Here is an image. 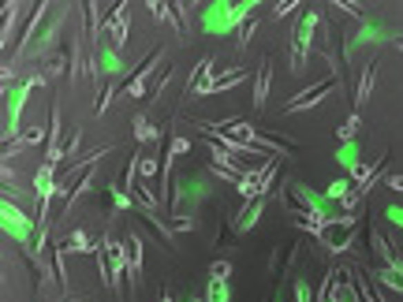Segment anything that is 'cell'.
Here are the masks:
<instances>
[{"label": "cell", "mask_w": 403, "mask_h": 302, "mask_svg": "<svg viewBox=\"0 0 403 302\" xmlns=\"http://www.w3.org/2000/svg\"><path fill=\"white\" fill-rule=\"evenodd\" d=\"M254 4H258V0H239V4H224V0H217V4H206V12L198 15V26L206 34H232L235 26L250 23Z\"/></svg>", "instance_id": "1"}, {"label": "cell", "mask_w": 403, "mask_h": 302, "mask_svg": "<svg viewBox=\"0 0 403 302\" xmlns=\"http://www.w3.org/2000/svg\"><path fill=\"white\" fill-rule=\"evenodd\" d=\"M355 224H359V213H328L325 221L314 228V239L325 243L333 254H344L347 246H351Z\"/></svg>", "instance_id": "2"}, {"label": "cell", "mask_w": 403, "mask_h": 302, "mask_svg": "<svg viewBox=\"0 0 403 302\" xmlns=\"http://www.w3.org/2000/svg\"><path fill=\"white\" fill-rule=\"evenodd\" d=\"M280 157L284 153H269L258 168L254 172H246V176L235 183V190L243 194V201H258V198H265V190H269V183L277 179V168H280Z\"/></svg>", "instance_id": "3"}, {"label": "cell", "mask_w": 403, "mask_h": 302, "mask_svg": "<svg viewBox=\"0 0 403 302\" xmlns=\"http://www.w3.org/2000/svg\"><path fill=\"white\" fill-rule=\"evenodd\" d=\"M322 26V12H306L302 23L295 26V41H291V71H302L310 60V45H314V30Z\"/></svg>", "instance_id": "4"}, {"label": "cell", "mask_w": 403, "mask_h": 302, "mask_svg": "<svg viewBox=\"0 0 403 302\" xmlns=\"http://www.w3.org/2000/svg\"><path fill=\"white\" fill-rule=\"evenodd\" d=\"M209 194L206 176H195V172H183L176 179V190H172V209L176 213H187V205H198L202 198Z\"/></svg>", "instance_id": "5"}, {"label": "cell", "mask_w": 403, "mask_h": 302, "mask_svg": "<svg viewBox=\"0 0 403 302\" xmlns=\"http://www.w3.org/2000/svg\"><path fill=\"white\" fill-rule=\"evenodd\" d=\"M45 79L41 71L38 75H30L26 82H19V86H15V94L8 97V131H4V142H12L15 139V131H19V120H23V105H26V97H30V90H38V86H45Z\"/></svg>", "instance_id": "6"}, {"label": "cell", "mask_w": 403, "mask_h": 302, "mask_svg": "<svg viewBox=\"0 0 403 302\" xmlns=\"http://www.w3.org/2000/svg\"><path fill=\"white\" fill-rule=\"evenodd\" d=\"M0 224H4V232L12 235L19 246H30V232H34V224H30V217L23 213V209H15L12 201H4V209H0Z\"/></svg>", "instance_id": "7"}, {"label": "cell", "mask_w": 403, "mask_h": 302, "mask_svg": "<svg viewBox=\"0 0 403 302\" xmlns=\"http://www.w3.org/2000/svg\"><path fill=\"white\" fill-rule=\"evenodd\" d=\"M336 86V75H328V79H322V82H314V86H306L302 94H295L284 105V112H306V108H314V105H322V101L328 97V90Z\"/></svg>", "instance_id": "8"}, {"label": "cell", "mask_w": 403, "mask_h": 302, "mask_svg": "<svg viewBox=\"0 0 403 302\" xmlns=\"http://www.w3.org/2000/svg\"><path fill=\"white\" fill-rule=\"evenodd\" d=\"M105 34H108V45L112 49H120V45L127 41V34H131V4H116V12H112V19L105 23Z\"/></svg>", "instance_id": "9"}, {"label": "cell", "mask_w": 403, "mask_h": 302, "mask_svg": "<svg viewBox=\"0 0 403 302\" xmlns=\"http://www.w3.org/2000/svg\"><path fill=\"white\" fill-rule=\"evenodd\" d=\"M213 68H217V60H213V57H202V60H198L195 75H190V82H187V97H209V82H213Z\"/></svg>", "instance_id": "10"}, {"label": "cell", "mask_w": 403, "mask_h": 302, "mask_svg": "<svg viewBox=\"0 0 403 302\" xmlns=\"http://www.w3.org/2000/svg\"><path fill=\"white\" fill-rule=\"evenodd\" d=\"M45 139V123H30L26 131H19L12 142H4V161H12L19 150H30V145H38Z\"/></svg>", "instance_id": "11"}, {"label": "cell", "mask_w": 403, "mask_h": 302, "mask_svg": "<svg viewBox=\"0 0 403 302\" xmlns=\"http://www.w3.org/2000/svg\"><path fill=\"white\" fill-rule=\"evenodd\" d=\"M124 258H127V276L139 283V272H142V235L135 232V228L124 235Z\"/></svg>", "instance_id": "12"}, {"label": "cell", "mask_w": 403, "mask_h": 302, "mask_svg": "<svg viewBox=\"0 0 403 302\" xmlns=\"http://www.w3.org/2000/svg\"><path fill=\"white\" fill-rule=\"evenodd\" d=\"M57 250L60 254H71V250H75V254H97V243H90V235L82 232V228H75V232H68L57 243Z\"/></svg>", "instance_id": "13"}, {"label": "cell", "mask_w": 403, "mask_h": 302, "mask_svg": "<svg viewBox=\"0 0 403 302\" xmlns=\"http://www.w3.org/2000/svg\"><path fill=\"white\" fill-rule=\"evenodd\" d=\"M262 213H265V198H258V201H246V205L239 209V217L232 221V228H235V232H250V228L262 221Z\"/></svg>", "instance_id": "14"}, {"label": "cell", "mask_w": 403, "mask_h": 302, "mask_svg": "<svg viewBox=\"0 0 403 302\" xmlns=\"http://www.w3.org/2000/svg\"><path fill=\"white\" fill-rule=\"evenodd\" d=\"M370 41H389V30H384V26H377V23H362V30L344 45V52H355L359 45H370Z\"/></svg>", "instance_id": "15"}, {"label": "cell", "mask_w": 403, "mask_h": 302, "mask_svg": "<svg viewBox=\"0 0 403 302\" xmlns=\"http://www.w3.org/2000/svg\"><path fill=\"white\" fill-rule=\"evenodd\" d=\"M373 82H377V60H370L362 68L359 90H355V108H366V101H370V94H373Z\"/></svg>", "instance_id": "16"}, {"label": "cell", "mask_w": 403, "mask_h": 302, "mask_svg": "<svg viewBox=\"0 0 403 302\" xmlns=\"http://www.w3.org/2000/svg\"><path fill=\"white\" fill-rule=\"evenodd\" d=\"M97 71H105V75H124V57H120V49H112V45H101V49H97Z\"/></svg>", "instance_id": "17"}, {"label": "cell", "mask_w": 403, "mask_h": 302, "mask_svg": "<svg viewBox=\"0 0 403 302\" xmlns=\"http://www.w3.org/2000/svg\"><path fill=\"white\" fill-rule=\"evenodd\" d=\"M269 86H273V63H269V60H262L258 82H254V108H262V105H265V97H269Z\"/></svg>", "instance_id": "18"}, {"label": "cell", "mask_w": 403, "mask_h": 302, "mask_svg": "<svg viewBox=\"0 0 403 302\" xmlns=\"http://www.w3.org/2000/svg\"><path fill=\"white\" fill-rule=\"evenodd\" d=\"M135 139H139L142 145H150V153L161 145V134H157V127H153L146 116H135Z\"/></svg>", "instance_id": "19"}, {"label": "cell", "mask_w": 403, "mask_h": 302, "mask_svg": "<svg viewBox=\"0 0 403 302\" xmlns=\"http://www.w3.org/2000/svg\"><path fill=\"white\" fill-rule=\"evenodd\" d=\"M243 79H246V68H235V71H228V75H213V82H209V94H221V90H232V86H239Z\"/></svg>", "instance_id": "20"}, {"label": "cell", "mask_w": 403, "mask_h": 302, "mask_svg": "<svg viewBox=\"0 0 403 302\" xmlns=\"http://www.w3.org/2000/svg\"><path fill=\"white\" fill-rule=\"evenodd\" d=\"M336 161L344 164V172H355L359 168V142H340V150H336Z\"/></svg>", "instance_id": "21"}, {"label": "cell", "mask_w": 403, "mask_h": 302, "mask_svg": "<svg viewBox=\"0 0 403 302\" xmlns=\"http://www.w3.org/2000/svg\"><path fill=\"white\" fill-rule=\"evenodd\" d=\"M351 190H355V179H336V183H328L322 194H325V201H344Z\"/></svg>", "instance_id": "22"}, {"label": "cell", "mask_w": 403, "mask_h": 302, "mask_svg": "<svg viewBox=\"0 0 403 302\" xmlns=\"http://www.w3.org/2000/svg\"><path fill=\"white\" fill-rule=\"evenodd\" d=\"M19 12H23V4H4V34H0V45H12V26L15 19H19Z\"/></svg>", "instance_id": "23"}, {"label": "cell", "mask_w": 403, "mask_h": 302, "mask_svg": "<svg viewBox=\"0 0 403 302\" xmlns=\"http://www.w3.org/2000/svg\"><path fill=\"white\" fill-rule=\"evenodd\" d=\"M45 63V68H41V75L45 79H57V75H63V71H71L68 68V57H63V52H52V57L49 60H41Z\"/></svg>", "instance_id": "24"}, {"label": "cell", "mask_w": 403, "mask_h": 302, "mask_svg": "<svg viewBox=\"0 0 403 302\" xmlns=\"http://www.w3.org/2000/svg\"><path fill=\"white\" fill-rule=\"evenodd\" d=\"M206 302H232V288L224 280H209L206 288Z\"/></svg>", "instance_id": "25"}, {"label": "cell", "mask_w": 403, "mask_h": 302, "mask_svg": "<svg viewBox=\"0 0 403 302\" xmlns=\"http://www.w3.org/2000/svg\"><path fill=\"white\" fill-rule=\"evenodd\" d=\"M168 228H172V235H176V232H195L198 221H195V217H187V213H172Z\"/></svg>", "instance_id": "26"}, {"label": "cell", "mask_w": 403, "mask_h": 302, "mask_svg": "<svg viewBox=\"0 0 403 302\" xmlns=\"http://www.w3.org/2000/svg\"><path fill=\"white\" fill-rule=\"evenodd\" d=\"M359 123H362V116L355 112L347 123H340V127H336V134H340V142H355V131H359Z\"/></svg>", "instance_id": "27"}, {"label": "cell", "mask_w": 403, "mask_h": 302, "mask_svg": "<svg viewBox=\"0 0 403 302\" xmlns=\"http://www.w3.org/2000/svg\"><path fill=\"white\" fill-rule=\"evenodd\" d=\"M333 8H336V12H344V15H351V19L366 23V12H362L359 4H351V0H333Z\"/></svg>", "instance_id": "28"}, {"label": "cell", "mask_w": 403, "mask_h": 302, "mask_svg": "<svg viewBox=\"0 0 403 302\" xmlns=\"http://www.w3.org/2000/svg\"><path fill=\"white\" fill-rule=\"evenodd\" d=\"M377 276H381V283H384V288H392V291H400V295H403V276H400L396 269H381Z\"/></svg>", "instance_id": "29"}, {"label": "cell", "mask_w": 403, "mask_h": 302, "mask_svg": "<svg viewBox=\"0 0 403 302\" xmlns=\"http://www.w3.org/2000/svg\"><path fill=\"white\" fill-rule=\"evenodd\" d=\"M228 276H232V261H213L209 265V280H224L228 283Z\"/></svg>", "instance_id": "30"}, {"label": "cell", "mask_w": 403, "mask_h": 302, "mask_svg": "<svg viewBox=\"0 0 403 302\" xmlns=\"http://www.w3.org/2000/svg\"><path fill=\"white\" fill-rule=\"evenodd\" d=\"M157 168H161L157 157H139V176L142 179H153V176H157Z\"/></svg>", "instance_id": "31"}, {"label": "cell", "mask_w": 403, "mask_h": 302, "mask_svg": "<svg viewBox=\"0 0 403 302\" xmlns=\"http://www.w3.org/2000/svg\"><path fill=\"white\" fill-rule=\"evenodd\" d=\"M295 4H299V0H280V4L273 8V15H277V19H284V15H291V12H295Z\"/></svg>", "instance_id": "32"}, {"label": "cell", "mask_w": 403, "mask_h": 302, "mask_svg": "<svg viewBox=\"0 0 403 302\" xmlns=\"http://www.w3.org/2000/svg\"><path fill=\"white\" fill-rule=\"evenodd\" d=\"M384 217H389L396 228H403V205H389V209H384Z\"/></svg>", "instance_id": "33"}, {"label": "cell", "mask_w": 403, "mask_h": 302, "mask_svg": "<svg viewBox=\"0 0 403 302\" xmlns=\"http://www.w3.org/2000/svg\"><path fill=\"white\" fill-rule=\"evenodd\" d=\"M295 302H310V283L306 280H295Z\"/></svg>", "instance_id": "34"}, {"label": "cell", "mask_w": 403, "mask_h": 302, "mask_svg": "<svg viewBox=\"0 0 403 302\" xmlns=\"http://www.w3.org/2000/svg\"><path fill=\"white\" fill-rule=\"evenodd\" d=\"M254 30H258V19H250L243 26V34H239V45H250V38H254Z\"/></svg>", "instance_id": "35"}, {"label": "cell", "mask_w": 403, "mask_h": 302, "mask_svg": "<svg viewBox=\"0 0 403 302\" xmlns=\"http://www.w3.org/2000/svg\"><path fill=\"white\" fill-rule=\"evenodd\" d=\"M190 150V139H172V153L168 157H179V153H187Z\"/></svg>", "instance_id": "36"}, {"label": "cell", "mask_w": 403, "mask_h": 302, "mask_svg": "<svg viewBox=\"0 0 403 302\" xmlns=\"http://www.w3.org/2000/svg\"><path fill=\"white\" fill-rule=\"evenodd\" d=\"M384 187H392V190H403V172H396V176H389V179H384Z\"/></svg>", "instance_id": "37"}, {"label": "cell", "mask_w": 403, "mask_h": 302, "mask_svg": "<svg viewBox=\"0 0 403 302\" xmlns=\"http://www.w3.org/2000/svg\"><path fill=\"white\" fill-rule=\"evenodd\" d=\"M157 302H176V299H172L168 291H161V299H157Z\"/></svg>", "instance_id": "38"}, {"label": "cell", "mask_w": 403, "mask_h": 302, "mask_svg": "<svg viewBox=\"0 0 403 302\" xmlns=\"http://www.w3.org/2000/svg\"><path fill=\"white\" fill-rule=\"evenodd\" d=\"M392 45H396V49H400V52H403V38H396V41H392Z\"/></svg>", "instance_id": "39"}, {"label": "cell", "mask_w": 403, "mask_h": 302, "mask_svg": "<svg viewBox=\"0 0 403 302\" xmlns=\"http://www.w3.org/2000/svg\"><path fill=\"white\" fill-rule=\"evenodd\" d=\"M190 302H206V299H190Z\"/></svg>", "instance_id": "40"}]
</instances>
